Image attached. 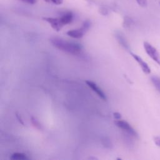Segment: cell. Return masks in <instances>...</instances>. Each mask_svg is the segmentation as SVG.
<instances>
[{"label":"cell","mask_w":160,"mask_h":160,"mask_svg":"<svg viewBox=\"0 0 160 160\" xmlns=\"http://www.w3.org/2000/svg\"><path fill=\"white\" fill-rule=\"evenodd\" d=\"M50 42L57 49L72 55H79L82 51V47L79 44L69 42L62 38H52Z\"/></svg>","instance_id":"6da1fadb"},{"label":"cell","mask_w":160,"mask_h":160,"mask_svg":"<svg viewBox=\"0 0 160 160\" xmlns=\"http://www.w3.org/2000/svg\"><path fill=\"white\" fill-rule=\"evenodd\" d=\"M114 124L117 127L122 129L130 136L134 138H138V134L137 132L127 121L121 119H116L114 121Z\"/></svg>","instance_id":"7a4b0ae2"},{"label":"cell","mask_w":160,"mask_h":160,"mask_svg":"<svg viewBox=\"0 0 160 160\" xmlns=\"http://www.w3.org/2000/svg\"><path fill=\"white\" fill-rule=\"evenodd\" d=\"M143 46L147 54L160 66V56L156 49L148 42H144Z\"/></svg>","instance_id":"3957f363"},{"label":"cell","mask_w":160,"mask_h":160,"mask_svg":"<svg viewBox=\"0 0 160 160\" xmlns=\"http://www.w3.org/2000/svg\"><path fill=\"white\" fill-rule=\"evenodd\" d=\"M89 27H90V22L89 21H86L84 22L83 25L81 28L69 30L66 32V34L68 36L72 38L80 39L84 36V34L89 28Z\"/></svg>","instance_id":"277c9868"},{"label":"cell","mask_w":160,"mask_h":160,"mask_svg":"<svg viewBox=\"0 0 160 160\" xmlns=\"http://www.w3.org/2000/svg\"><path fill=\"white\" fill-rule=\"evenodd\" d=\"M130 53H131L132 57L134 59V60L139 64V65L141 67V68L142 69V71L146 74H149L151 72V69H150L149 66H148V64L138 55H137L132 52H131Z\"/></svg>","instance_id":"5b68a950"},{"label":"cell","mask_w":160,"mask_h":160,"mask_svg":"<svg viewBox=\"0 0 160 160\" xmlns=\"http://www.w3.org/2000/svg\"><path fill=\"white\" fill-rule=\"evenodd\" d=\"M85 82L86 83V84H87L94 92H95L98 94V96L100 98H101L102 100H105V101L107 99L106 96V94H104V92L102 91V90L98 86V85H97L95 82H92V81H86Z\"/></svg>","instance_id":"8992f818"},{"label":"cell","mask_w":160,"mask_h":160,"mask_svg":"<svg viewBox=\"0 0 160 160\" xmlns=\"http://www.w3.org/2000/svg\"><path fill=\"white\" fill-rule=\"evenodd\" d=\"M43 19L47 21L52 27V29L56 30V31H59L62 28V24L61 22L60 19L59 18H44Z\"/></svg>","instance_id":"52a82bcc"},{"label":"cell","mask_w":160,"mask_h":160,"mask_svg":"<svg viewBox=\"0 0 160 160\" xmlns=\"http://www.w3.org/2000/svg\"><path fill=\"white\" fill-rule=\"evenodd\" d=\"M62 26L71 23L73 19V14L71 12H68L59 18Z\"/></svg>","instance_id":"ba28073f"},{"label":"cell","mask_w":160,"mask_h":160,"mask_svg":"<svg viewBox=\"0 0 160 160\" xmlns=\"http://www.w3.org/2000/svg\"><path fill=\"white\" fill-rule=\"evenodd\" d=\"M10 159L13 160H25L28 159V158L25 154L21 152H15L11 154Z\"/></svg>","instance_id":"9c48e42d"},{"label":"cell","mask_w":160,"mask_h":160,"mask_svg":"<svg viewBox=\"0 0 160 160\" xmlns=\"http://www.w3.org/2000/svg\"><path fill=\"white\" fill-rule=\"evenodd\" d=\"M151 81L157 91L160 93V78L156 76H152L151 77Z\"/></svg>","instance_id":"30bf717a"},{"label":"cell","mask_w":160,"mask_h":160,"mask_svg":"<svg viewBox=\"0 0 160 160\" xmlns=\"http://www.w3.org/2000/svg\"><path fill=\"white\" fill-rule=\"evenodd\" d=\"M118 40L119 42V44H121L122 46H123L124 48H126V49H129V45L128 44V42H126V39L124 38V37H122L121 35H118Z\"/></svg>","instance_id":"8fae6325"},{"label":"cell","mask_w":160,"mask_h":160,"mask_svg":"<svg viewBox=\"0 0 160 160\" xmlns=\"http://www.w3.org/2000/svg\"><path fill=\"white\" fill-rule=\"evenodd\" d=\"M31 122L32 124L34 125V126L35 128H36L38 129H42V126L41 124H40V122H39V121L34 117H31Z\"/></svg>","instance_id":"7c38bea8"},{"label":"cell","mask_w":160,"mask_h":160,"mask_svg":"<svg viewBox=\"0 0 160 160\" xmlns=\"http://www.w3.org/2000/svg\"><path fill=\"white\" fill-rule=\"evenodd\" d=\"M136 2H138V4L142 7V8H144V7H146L147 5H148V1L147 0H136Z\"/></svg>","instance_id":"4fadbf2b"},{"label":"cell","mask_w":160,"mask_h":160,"mask_svg":"<svg viewBox=\"0 0 160 160\" xmlns=\"http://www.w3.org/2000/svg\"><path fill=\"white\" fill-rule=\"evenodd\" d=\"M154 142L155 144L159 147H160V136H155L154 138Z\"/></svg>","instance_id":"5bb4252c"},{"label":"cell","mask_w":160,"mask_h":160,"mask_svg":"<svg viewBox=\"0 0 160 160\" xmlns=\"http://www.w3.org/2000/svg\"><path fill=\"white\" fill-rule=\"evenodd\" d=\"M113 116L115 118V119H120L121 118V114L118 112L113 113Z\"/></svg>","instance_id":"9a60e30c"},{"label":"cell","mask_w":160,"mask_h":160,"mask_svg":"<svg viewBox=\"0 0 160 160\" xmlns=\"http://www.w3.org/2000/svg\"><path fill=\"white\" fill-rule=\"evenodd\" d=\"M50 1H51L52 3L57 4V5H59L61 4L63 2V0H49Z\"/></svg>","instance_id":"2e32d148"},{"label":"cell","mask_w":160,"mask_h":160,"mask_svg":"<svg viewBox=\"0 0 160 160\" xmlns=\"http://www.w3.org/2000/svg\"><path fill=\"white\" fill-rule=\"evenodd\" d=\"M22 2H26V3H28V4H33L36 2V0H19Z\"/></svg>","instance_id":"e0dca14e"},{"label":"cell","mask_w":160,"mask_h":160,"mask_svg":"<svg viewBox=\"0 0 160 160\" xmlns=\"http://www.w3.org/2000/svg\"><path fill=\"white\" fill-rule=\"evenodd\" d=\"M16 117H17V118H18V121H19V122L21 124H22V125H24V122H23V121L22 120V119H21V116H19V114H16Z\"/></svg>","instance_id":"ac0fdd59"},{"label":"cell","mask_w":160,"mask_h":160,"mask_svg":"<svg viewBox=\"0 0 160 160\" xmlns=\"http://www.w3.org/2000/svg\"><path fill=\"white\" fill-rule=\"evenodd\" d=\"M159 4H160V3H159Z\"/></svg>","instance_id":"d6986e66"}]
</instances>
